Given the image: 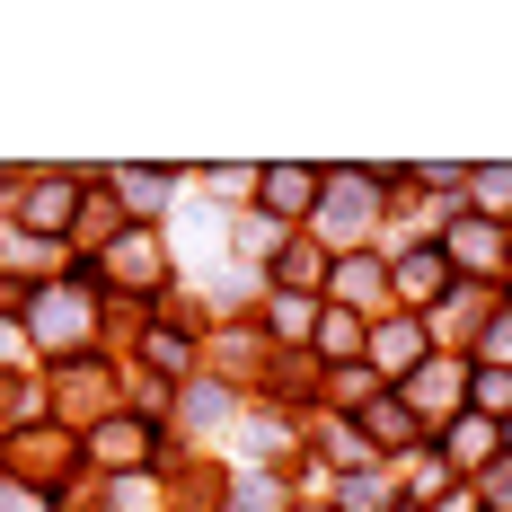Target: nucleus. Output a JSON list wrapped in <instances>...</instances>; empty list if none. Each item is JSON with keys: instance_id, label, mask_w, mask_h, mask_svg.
I'll return each instance as SVG.
<instances>
[{"instance_id": "1", "label": "nucleus", "mask_w": 512, "mask_h": 512, "mask_svg": "<svg viewBox=\"0 0 512 512\" xmlns=\"http://www.w3.org/2000/svg\"><path fill=\"white\" fill-rule=\"evenodd\" d=\"M0 468H9L18 486H45V495H62V486L80 477V433L36 415V424H18V433L0 442Z\"/></svg>"}, {"instance_id": "2", "label": "nucleus", "mask_w": 512, "mask_h": 512, "mask_svg": "<svg viewBox=\"0 0 512 512\" xmlns=\"http://www.w3.org/2000/svg\"><path fill=\"white\" fill-rule=\"evenodd\" d=\"M89 327H98V292H89V283H53V292H27V336H36L53 362H80Z\"/></svg>"}, {"instance_id": "3", "label": "nucleus", "mask_w": 512, "mask_h": 512, "mask_svg": "<svg viewBox=\"0 0 512 512\" xmlns=\"http://www.w3.org/2000/svg\"><path fill=\"white\" fill-rule=\"evenodd\" d=\"M371 195H380V177L371 168H327L318 177V248H354L362 230H371Z\"/></svg>"}, {"instance_id": "4", "label": "nucleus", "mask_w": 512, "mask_h": 512, "mask_svg": "<svg viewBox=\"0 0 512 512\" xmlns=\"http://www.w3.org/2000/svg\"><path fill=\"white\" fill-rule=\"evenodd\" d=\"M159 274H177V256L159 248L142 221H124V230L106 239V283H115V292H159Z\"/></svg>"}, {"instance_id": "5", "label": "nucleus", "mask_w": 512, "mask_h": 512, "mask_svg": "<svg viewBox=\"0 0 512 512\" xmlns=\"http://www.w3.org/2000/svg\"><path fill=\"white\" fill-rule=\"evenodd\" d=\"M318 177H327V168H301V159L256 168V212H265V221H309V212H318Z\"/></svg>"}, {"instance_id": "6", "label": "nucleus", "mask_w": 512, "mask_h": 512, "mask_svg": "<svg viewBox=\"0 0 512 512\" xmlns=\"http://www.w3.org/2000/svg\"><path fill=\"white\" fill-rule=\"evenodd\" d=\"M80 204H89V177H27V239H62L71 221H80Z\"/></svg>"}, {"instance_id": "7", "label": "nucleus", "mask_w": 512, "mask_h": 512, "mask_svg": "<svg viewBox=\"0 0 512 512\" xmlns=\"http://www.w3.org/2000/svg\"><path fill=\"white\" fill-rule=\"evenodd\" d=\"M354 424H362V442H371L380 460H398V451H424V415H415L398 389H380V398H371Z\"/></svg>"}, {"instance_id": "8", "label": "nucleus", "mask_w": 512, "mask_h": 512, "mask_svg": "<svg viewBox=\"0 0 512 512\" xmlns=\"http://www.w3.org/2000/svg\"><path fill=\"white\" fill-rule=\"evenodd\" d=\"M89 460L98 468H133L151 460V415H133V407H115V415H98V433H89Z\"/></svg>"}, {"instance_id": "9", "label": "nucleus", "mask_w": 512, "mask_h": 512, "mask_svg": "<svg viewBox=\"0 0 512 512\" xmlns=\"http://www.w3.org/2000/svg\"><path fill=\"white\" fill-rule=\"evenodd\" d=\"M362 362L380 371V380H407L415 362H424V318H371V345Z\"/></svg>"}, {"instance_id": "10", "label": "nucleus", "mask_w": 512, "mask_h": 512, "mask_svg": "<svg viewBox=\"0 0 512 512\" xmlns=\"http://www.w3.org/2000/svg\"><path fill=\"white\" fill-rule=\"evenodd\" d=\"M433 442H442V460H451V468H477V477L504 460V424H486V415H451Z\"/></svg>"}, {"instance_id": "11", "label": "nucleus", "mask_w": 512, "mask_h": 512, "mask_svg": "<svg viewBox=\"0 0 512 512\" xmlns=\"http://www.w3.org/2000/svg\"><path fill=\"white\" fill-rule=\"evenodd\" d=\"M398 398H407L415 415H460V398H468V371H460V362H415L407 380H398Z\"/></svg>"}, {"instance_id": "12", "label": "nucleus", "mask_w": 512, "mask_h": 512, "mask_svg": "<svg viewBox=\"0 0 512 512\" xmlns=\"http://www.w3.org/2000/svg\"><path fill=\"white\" fill-rule=\"evenodd\" d=\"M362 345H371V318H354V309L318 301V327H309V362H362Z\"/></svg>"}, {"instance_id": "13", "label": "nucleus", "mask_w": 512, "mask_h": 512, "mask_svg": "<svg viewBox=\"0 0 512 512\" xmlns=\"http://www.w3.org/2000/svg\"><path fill=\"white\" fill-rule=\"evenodd\" d=\"M442 265H468V274H495V265H504V230H495V221H477V212H460V221L442 230Z\"/></svg>"}, {"instance_id": "14", "label": "nucleus", "mask_w": 512, "mask_h": 512, "mask_svg": "<svg viewBox=\"0 0 512 512\" xmlns=\"http://www.w3.org/2000/svg\"><path fill=\"white\" fill-rule=\"evenodd\" d=\"M327 274H336V265H327V248H318V239H283V256H274V292L318 301V292H327Z\"/></svg>"}, {"instance_id": "15", "label": "nucleus", "mask_w": 512, "mask_h": 512, "mask_svg": "<svg viewBox=\"0 0 512 512\" xmlns=\"http://www.w3.org/2000/svg\"><path fill=\"white\" fill-rule=\"evenodd\" d=\"M106 195H124V212H133V221L151 230V212H168L177 177H168V168H115V177H106Z\"/></svg>"}, {"instance_id": "16", "label": "nucleus", "mask_w": 512, "mask_h": 512, "mask_svg": "<svg viewBox=\"0 0 512 512\" xmlns=\"http://www.w3.org/2000/svg\"><path fill=\"white\" fill-rule=\"evenodd\" d=\"M327 292H336V309L371 318V301H389V265H371V256H345V265L327 274Z\"/></svg>"}, {"instance_id": "17", "label": "nucleus", "mask_w": 512, "mask_h": 512, "mask_svg": "<svg viewBox=\"0 0 512 512\" xmlns=\"http://www.w3.org/2000/svg\"><path fill=\"white\" fill-rule=\"evenodd\" d=\"M442 283H451V265H442V248H407L398 256V265H389V292H398V301H442Z\"/></svg>"}, {"instance_id": "18", "label": "nucleus", "mask_w": 512, "mask_h": 512, "mask_svg": "<svg viewBox=\"0 0 512 512\" xmlns=\"http://www.w3.org/2000/svg\"><path fill=\"white\" fill-rule=\"evenodd\" d=\"M89 407L115 415V407H106V371H98V362H62V380H53V415H71V424H80Z\"/></svg>"}, {"instance_id": "19", "label": "nucleus", "mask_w": 512, "mask_h": 512, "mask_svg": "<svg viewBox=\"0 0 512 512\" xmlns=\"http://www.w3.org/2000/svg\"><path fill=\"white\" fill-rule=\"evenodd\" d=\"M336 512H398L389 468H345V477H336Z\"/></svg>"}, {"instance_id": "20", "label": "nucleus", "mask_w": 512, "mask_h": 512, "mask_svg": "<svg viewBox=\"0 0 512 512\" xmlns=\"http://www.w3.org/2000/svg\"><path fill=\"white\" fill-rule=\"evenodd\" d=\"M468 212L477 221H512V159H495V168H468Z\"/></svg>"}, {"instance_id": "21", "label": "nucleus", "mask_w": 512, "mask_h": 512, "mask_svg": "<svg viewBox=\"0 0 512 512\" xmlns=\"http://www.w3.org/2000/svg\"><path fill=\"white\" fill-rule=\"evenodd\" d=\"M309 327H318V301H301V292H274V309H265V345H309Z\"/></svg>"}, {"instance_id": "22", "label": "nucleus", "mask_w": 512, "mask_h": 512, "mask_svg": "<svg viewBox=\"0 0 512 512\" xmlns=\"http://www.w3.org/2000/svg\"><path fill=\"white\" fill-rule=\"evenodd\" d=\"M142 362H151V371H168V380H195V336L159 318L151 336H142Z\"/></svg>"}, {"instance_id": "23", "label": "nucleus", "mask_w": 512, "mask_h": 512, "mask_svg": "<svg viewBox=\"0 0 512 512\" xmlns=\"http://www.w3.org/2000/svg\"><path fill=\"white\" fill-rule=\"evenodd\" d=\"M468 415L504 424V415H512V371H495V362H477V371H468Z\"/></svg>"}, {"instance_id": "24", "label": "nucleus", "mask_w": 512, "mask_h": 512, "mask_svg": "<svg viewBox=\"0 0 512 512\" xmlns=\"http://www.w3.org/2000/svg\"><path fill=\"white\" fill-rule=\"evenodd\" d=\"M186 424H195V433L230 424V380H186Z\"/></svg>"}, {"instance_id": "25", "label": "nucleus", "mask_w": 512, "mask_h": 512, "mask_svg": "<svg viewBox=\"0 0 512 512\" xmlns=\"http://www.w3.org/2000/svg\"><path fill=\"white\" fill-rule=\"evenodd\" d=\"M230 504H239V512H274V504H283V477H274V468H248Z\"/></svg>"}, {"instance_id": "26", "label": "nucleus", "mask_w": 512, "mask_h": 512, "mask_svg": "<svg viewBox=\"0 0 512 512\" xmlns=\"http://www.w3.org/2000/svg\"><path fill=\"white\" fill-rule=\"evenodd\" d=\"M230 248H248V256H283V221H265V212H248Z\"/></svg>"}, {"instance_id": "27", "label": "nucleus", "mask_w": 512, "mask_h": 512, "mask_svg": "<svg viewBox=\"0 0 512 512\" xmlns=\"http://www.w3.org/2000/svg\"><path fill=\"white\" fill-rule=\"evenodd\" d=\"M477 354L495 362V371H512V309H495V318L477 327Z\"/></svg>"}, {"instance_id": "28", "label": "nucleus", "mask_w": 512, "mask_h": 512, "mask_svg": "<svg viewBox=\"0 0 512 512\" xmlns=\"http://www.w3.org/2000/svg\"><path fill=\"white\" fill-rule=\"evenodd\" d=\"M177 239H186V248H212V239H221V212H212V204H186V212H177Z\"/></svg>"}, {"instance_id": "29", "label": "nucleus", "mask_w": 512, "mask_h": 512, "mask_svg": "<svg viewBox=\"0 0 512 512\" xmlns=\"http://www.w3.org/2000/svg\"><path fill=\"white\" fill-rule=\"evenodd\" d=\"M477 512H512V460H495L477 477Z\"/></svg>"}, {"instance_id": "30", "label": "nucleus", "mask_w": 512, "mask_h": 512, "mask_svg": "<svg viewBox=\"0 0 512 512\" xmlns=\"http://www.w3.org/2000/svg\"><path fill=\"white\" fill-rule=\"evenodd\" d=\"M336 398H354V407L380 398V389H371V362H345V371H336Z\"/></svg>"}, {"instance_id": "31", "label": "nucleus", "mask_w": 512, "mask_h": 512, "mask_svg": "<svg viewBox=\"0 0 512 512\" xmlns=\"http://www.w3.org/2000/svg\"><path fill=\"white\" fill-rule=\"evenodd\" d=\"M106 512H151V477H115V495H106Z\"/></svg>"}, {"instance_id": "32", "label": "nucleus", "mask_w": 512, "mask_h": 512, "mask_svg": "<svg viewBox=\"0 0 512 512\" xmlns=\"http://www.w3.org/2000/svg\"><path fill=\"white\" fill-rule=\"evenodd\" d=\"M256 451H265V460L292 451V424H283V415H256Z\"/></svg>"}, {"instance_id": "33", "label": "nucleus", "mask_w": 512, "mask_h": 512, "mask_svg": "<svg viewBox=\"0 0 512 512\" xmlns=\"http://www.w3.org/2000/svg\"><path fill=\"white\" fill-rule=\"evenodd\" d=\"M18 354H27V327H9V318H0V371H9Z\"/></svg>"}, {"instance_id": "34", "label": "nucleus", "mask_w": 512, "mask_h": 512, "mask_svg": "<svg viewBox=\"0 0 512 512\" xmlns=\"http://www.w3.org/2000/svg\"><path fill=\"white\" fill-rule=\"evenodd\" d=\"M0 512H36V495L27 486H0Z\"/></svg>"}, {"instance_id": "35", "label": "nucleus", "mask_w": 512, "mask_h": 512, "mask_svg": "<svg viewBox=\"0 0 512 512\" xmlns=\"http://www.w3.org/2000/svg\"><path fill=\"white\" fill-rule=\"evenodd\" d=\"M433 512H477V495H442V504H433Z\"/></svg>"}, {"instance_id": "36", "label": "nucleus", "mask_w": 512, "mask_h": 512, "mask_svg": "<svg viewBox=\"0 0 512 512\" xmlns=\"http://www.w3.org/2000/svg\"><path fill=\"white\" fill-rule=\"evenodd\" d=\"M504 451H512V415H504Z\"/></svg>"}, {"instance_id": "37", "label": "nucleus", "mask_w": 512, "mask_h": 512, "mask_svg": "<svg viewBox=\"0 0 512 512\" xmlns=\"http://www.w3.org/2000/svg\"><path fill=\"white\" fill-rule=\"evenodd\" d=\"M301 512H336V504H301Z\"/></svg>"}, {"instance_id": "38", "label": "nucleus", "mask_w": 512, "mask_h": 512, "mask_svg": "<svg viewBox=\"0 0 512 512\" xmlns=\"http://www.w3.org/2000/svg\"><path fill=\"white\" fill-rule=\"evenodd\" d=\"M398 512H415V504H398Z\"/></svg>"}]
</instances>
